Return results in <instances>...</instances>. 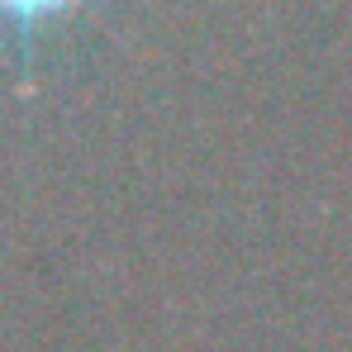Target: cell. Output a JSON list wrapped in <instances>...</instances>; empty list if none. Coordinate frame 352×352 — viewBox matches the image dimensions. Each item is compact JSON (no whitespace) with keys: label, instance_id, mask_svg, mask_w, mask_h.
Masks as SVG:
<instances>
[{"label":"cell","instance_id":"cell-1","mask_svg":"<svg viewBox=\"0 0 352 352\" xmlns=\"http://www.w3.org/2000/svg\"><path fill=\"white\" fill-rule=\"evenodd\" d=\"M110 0H0V58L14 62V96L38 91V62L43 48L100 14Z\"/></svg>","mask_w":352,"mask_h":352}]
</instances>
